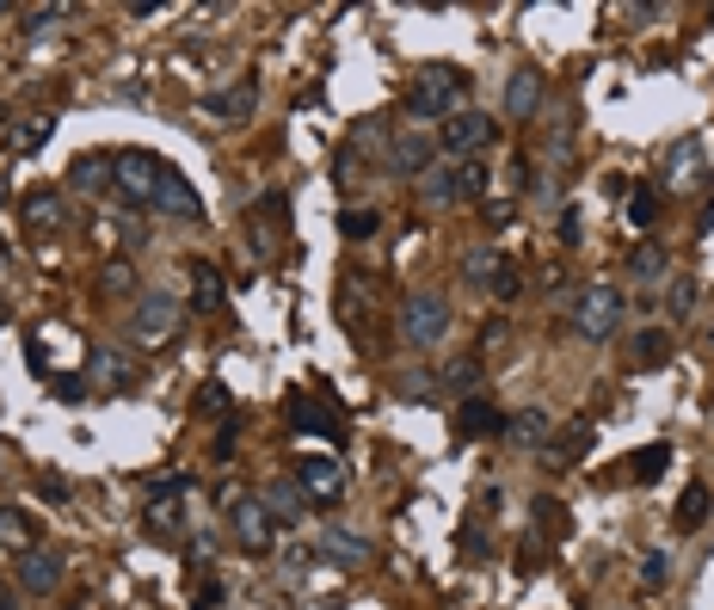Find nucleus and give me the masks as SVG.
<instances>
[{
  "label": "nucleus",
  "instance_id": "nucleus-7",
  "mask_svg": "<svg viewBox=\"0 0 714 610\" xmlns=\"http://www.w3.org/2000/svg\"><path fill=\"white\" fill-rule=\"evenodd\" d=\"M186 500H191V475L160 481V493L148 500V537H160V543H179V537H186Z\"/></svg>",
  "mask_w": 714,
  "mask_h": 610
},
{
  "label": "nucleus",
  "instance_id": "nucleus-33",
  "mask_svg": "<svg viewBox=\"0 0 714 610\" xmlns=\"http://www.w3.org/2000/svg\"><path fill=\"white\" fill-rule=\"evenodd\" d=\"M444 383H450L456 388V395H475V388H480V358H456V364H444Z\"/></svg>",
  "mask_w": 714,
  "mask_h": 610
},
{
  "label": "nucleus",
  "instance_id": "nucleus-38",
  "mask_svg": "<svg viewBox=\"0 0 714 610\" xmlns=\"http://www.w3.org/2000/svg\"><path fill=\"white\" fill-rule=\"evenodd\" d=\"M505 259L493 247H480V253H468V284H493V272H499Z\"/></svg>",
  "mask_w": 714,
  "mask_h": 610
},
{
  "label": "nucleus",
  "instance_id": "nucleus-29",
  "mask_svg": "<svg viewBox=\"0 0 714 610\" xmlns=\"http://www.w3.org/2000/svg\"><path fill=\"white\" fill-rule=\"evenodd\" d=\"M592 451V425H567V432H561V439H548V456H555V463H579V456Z\"/></svg>",
  "mask_w": 714,
  "mask_h": 610
},
{
  "label": "nucleus",
  "instance_id": "nucleus-8",
  "mask_svg": "<svg viewBox=\"0 0 714 610\" xmlns=\"http://www.w3.org/2000/svg\"><path fill=\"white\" fill-rule=\"evenodd\" d=\"M296 488H303L308 505H339L345 500V463H339V456L308 451L303 463H296Z\"/></svg>",
  "mask_w": 714,
  "mask_h": 610
},
{
  "label": "nucleus",
  "instance_id": "nucleus-23",
  "mask_svg": "<svg viewBox=\"0 0 714 610\" xmlns=\"http://www.w3.org/2000/svg\"><path fill=\"white\" fill-rule=\"evenodd\" d=\"M222 303H228V278L210 266V259H198V266H191V308H198V315H216Z\"/></svg>",
  "mask_w": 714,
  "mask_h": 610
},
{
  "label": "nucleus",
  "instance_id": "nucleus-46",
  "mask_svg": "<svg viewBox=\"0 0 714 610\" xmlns=\"http://www.w3.org/2000/svg\"><path fill=\"white\" fill-rule=\"evenodd\" d=\"M561 247H579V210H561Z\"/></svg>",
  "mask_w": 714,
  "mask_h": 610
},
{
  "label": "nucleus",
  "instance_id": "nucleus-39",
  "mask_svg": "<svg viewBox=\"0 0 714 610\" xmlns=\"http://www.w3.org/2000/svg\"><path fill=\"white\" fill-rule=\"evenodd\" d=\"M690 308H696V278H690V272H677V278H672V315L684 321Z\"/></svg>",
  "mask_w": 714,
  "mask_h": 610
},
{
  "label": "nucleus",
  "instance_id": "nucleus-43",
  "mask_svg": "<svg viewBox=\"0 0 714 610\" xmlns=\"http://www.w3.org/2000/svg\"><path fill=\"white\" fill-rule=\"evenodd\" d=\"M99 284H106V291H111V296H123V291H136V278H130V266H123V259H118V266H106V278H99Z\"/></svg>",
  "mask_w": 714,
  "mask_h": 610
},
{
  "label": "nucleus",
  "instance_id": "nucleus-24",
  "mask_svg": "<svg viewBox=\"0 0 714 610\" xmlns=\"http://www.w3.org/2000/svg\"><path fill=\"white\" fill-rule=\"evenodd\" d=\"M252 106H259V87H252V80H240V87H222V94L204 99V111H210V118H228V124L252 118Z\"/></svg>",
  "mask_w": 714,
  "mask_h": 610
},
{
  "label": "nucleus",
  "instance_id": "nucleus-37",
  "mask_svg": "<svg viewBox=\"0 0 714 610\" xmlns=\"http://www.w3.org/2000/svg\"><path fill=\"white\" fill-rule=\"evenodd\" d=\"M400 395L407 401H437V376L432 371H407L400 376Z\"/></svg>",
  "mask_w": 714,
  "mask_h": 610
},
{
  "label": "nucleus",
  "instance_id": "nucleus-27",
  "mask_svg": "<svg viewBox=\"0 0 714 610\" xmlns=\"http://www.w3.org/2000/svg\"><path fill=\"white\" fill-rule=\"evenodd\" d=\"M665 469H672V444H647V451L628 456V481H641V488H647V481H660Z\"/></svg>",
  "mask_w": 714,
  "mask_h": 610
},
{
  "label": "nucleus",
  "instance_id": "nucleus-20",
  "mask_svg": "<svg viewBox=\"0 0 714 610\" xmlns=\"http://www.w3.org/2000/svg\"><path fill=\"white\" fill-rule=\"evenodd\" d=\"M87 371H93V383L111 388V395H130L136 388V364L123 358V352H111V345H99L93 358H87Z\"/></svg>",
  "mask_w": 714,
  "mask_h": 610
},
{
  "label": "nucleus",
  "instance_id": "nucleus-18",
  "mask_svg": "<svg viewBox=\"0 0 714 610\" xmlns=\"http://www.w3.org/2000/svg\"><path fill=\"white\" fill-rule=\"evenodd\" d=\"M252 500H259L265 512H271V524H303V518H308L303 488H290V481H265V488L252 493Z\"/></svg>",
  "mask_w": 714,
  "mask_h": 610
},
{
  "label": "nucleus",
  "instance_id": "nucleus-19",
  "mask_svg": "<svg viewBox=\"0 0 714 610\" xmlns=\"http://www.w3.org/2000/svg\"><path fill=\"white\" fill-rule=\"evenodd\" d=\"M536 106H543V75H536V68H517V75L505 80V118L524 124V118H536Z\"/></svg>",
  "mask_w": 714,
  "mask_h": 610
},
{
  "label": "nucleus",
  "instance_id": "nucleus-21",
  "mask_svg": "<svg viewBox=\"0 0 714 610\" xmlns=\"http://www.w3.org/2000/svg\"><path fill=\"white\" fill-rule=\"evenodd\" d=\"M665 186H702V136H677L665 155Z\"/></svg>",
  "mask_w": 714,
  "mask_h": 610
},
{
  "label": "nucleus",
  "instance_id": "nucleus-30",
  "mask_svg": "<svg viewBox=\"0 0 714 610\" xmlns=\"http://www.w3.org/2000/svg\"><path fill=\"white\" fill-rule=\"evenodd\" d=\"M628 272H635L641 284H660L665 272H672V259H665V247H635L628 253Z\"/></svg>",
  "mask_w": 714,
  "mask_h": 610
},
{
  "label": "nucleus",
  "instance_id": "nucleus-9",
  "mask_svg": "<svg viewBox=\"0 0 714 610\" xmlns=\"http://www.w3.org/2000/svg\"><path fill=\"white\" fill-rule=\"evenodd\" d=\"M284 216H290L284 191H265V198L252 204V216H247V247L259 253V259H278V247H284Z\"/></svg>",
  "mask_w": 714,
  "mask_h": 610
},
{
  "label": "nucleus",
  "instance_id": "nucleus-22",
  "mask_svg": "<svg viewBox=\"0 0 714 610\" xmlns=\"http://www.w3.org/2000/svg\"><path fill=\"white\" fill-rule=\"evenodd\" d=\"M0 549H13V561L26 549H38V518L26 505H0Z\"/></svg>",
  "mask_w": 714,
  "mask_h": 610
},
{
  "label": "nucleus",
  "instance_id": "nucleus-26",
  "mask_svg": "<svg viewBox=\"0 0 714 610\" xmlns=\"http://www.w3.org/2000/svg\"><path fill=\"white\" fill-rule=\"evenodd\" d=\"M714 512V493L702 488V481H690L684 488V500H677V512H672V524L677 531H702V518Z\"/></svg>",
  "mask_w": 714,
  "mask_h": 610
},
{
  "label": "nucleus",
  "instance_id": "nucleus-35",
  "mask_svg": "<svg viewBox=\"0 0 714 610\" xmlns=\"http://www.w3.org/2000/svg\"><path fill=\"white\" fill-rule=\"evenodd\" d=\"M376 228H383V216H376V210H339V235L345 240H370Z\"/></svg>",
  "mask_w": 714,
  "mask_h": 610
},
{
  "label": "nucleus",
  "instance_id": "nucleus-36",
  "mask_svg": "<svg viewBox=\"0 0 714 610\" xmlns=\"http://www.w3.org/2000/svg\"><path fill=\"white\" fill-rule=\"evenodd\" d=\"M672 358V333H641L635 340V364H665Z\"/></svg>",
  "mask_w": 714,
  "mask_h": 610
},
{
  "label": "nucleus",
  "instance_id": "nucleus-42",
  "mask_svg": "<svg viewBox=\"0 0 714 610\" xmlns=\"http://www.w3.org/2000/svg\"><path fill=\"white\" fill-rule=\"evenodd\" d=\"M198 413H228V388L222 383H204L198 388Z\"/></svg>",
  "mask_w": 714,
  "mask_h": 610
},
{
  "label": "nucleus",
  "instance_id": "nucleus-41",
  "mask_svg": "<svg viewBox=\"0 0 714 610\" xmlns=\"http://www.w3.org/2000/svg\"><path fill=\"white\" fill-rule=\"evenodd\" d=\"M517 284H524V278H517V266H512V259H505V266L493 272V284H487V291H493V296H505V303H512V296H517Z\"/></svg>",
  "mask_w": 714,
  "mask_h": 610
},
{
  "label": "nucleus",
  "instance_id": "nucleus-31",
  "mask_svg": "<svg viewBox=\"0 0 714 610\" xmlns=\"http://www.w3.org/2000/svg\"><path fill=\"white\" fill-rule=\"evenodd\" d=\"M641 586H647V592H665V586H672V555H665V549H647V555H641Z\"/></svg>",
  "mask_w": 714,
  "mask_h": 610
},
{
  "label": "nucleus",
  "instance_id": "nucleus-15",
  "mask_svg": "<svg viewBox=\"0 0 714 610\" xmlns=\"http://www.w3.org/2000/svg\"><path fill=\"white\" fill-rule=\"evenodd\" d=\"M13 573H19V586H26V592L50 598L56 586H62V555H50V549H26V555L13 561Z\"/></svg>",
  "mask_w": 714,
  "mask_h": 610
},
{
  "label": "nucleus",
  "instance_id": "nucleus-34",
  "mask_svg": "<svg viewBox=\"0 0 714 610\" xmlns=\"http://www.w3.org/2000/svg\"><path fill=\"white\" fill-rule=\"evenodd\" d=\"M536 524H543L555 543H567L573 537V518H567V505H555V500H536Z\"/></svg>",
  "mask_w": 714,
  "mask_h": 610
},
{
  "label": "nucleus",
  "instance_id": "nucleus-1",
  "mask_svg": "<svg viewBox=\"0 0 714 610\" xmlns=\"http://www.w3.org/2000/svg\"><path fill=\"white\" fill-rule=\"evenodd\" d=\"M468 99V75L463 68H425L407 87V111L413 118H456Z\"/></svg>",
  "mask_w": 714,
  "mask_h": 610
},
{
  "label": "nucleus",
  "instance_id": "nucleus-47",
  "mask_svg": "<svg viewBox=\"0 0 714 610\" xmlns=\"http://www.w3.org/2000/svg\"><path fill=\"white\" fill-rule=\"evenodd\" d=\"M56 395H62V401H80V395H87V383H80V376H62V383H56Z\"/></svg>",
  "mask_w": 714,
  "mask_h": 610
},
{
  "label": "nucleus",
  "instance_id": "nucleus-4",
  "mask_svg": "<svg viewBox=\"0 0 714 610\" xmlns=\"http://www.w3.org/2000/svg\"><path fill=\"white\" fill-rule=\"evenodd\" d=\"M160 173H167V160L142 155V148H118V155H111V186H118L130 204H155Z\"/></svg>",
  "mask_w": 714,
  "mask_h": 610
},
{
  "label": "nucleus",
  "instance_id": "nucleus-32",
  "mask_svg": "<svg viewBox=\"0 0 714 610\" xmlns=\"http://www.w3.org/2000/svg\"><path fill=\"white\" fill-rule=\"evenodd\" d=\"M628 223H635V228H653V223H660V191H653V186H635V191H628Z\"/></svg>",
  "mask_w": 714,
  "mask_h": 610
},
{
  "label": "nucleus",
  "instance_id": "nucleus-50",
  "mask_svg": "<svg viewBox=\"0 0 714 610\" xmlns=\"http://www.w3.org/2000/svg\"><path fill=\"white\" fill-rule=\"evenodd\" d=\"M708 26H714V13H708Z\"/></svg>",
  "mask_w": 714,
  "mask_h": 610
},
{
  "label": "nucleus",
  "instance_id": "nucleus-2",
  "mask_svg": "<svg viewBox=\"0 0 714 610\" xmlns=\"http://www.w3.org/2000/svg\"><path fill=\"white\" fill-rule=\"evenodd\" d=\"M179 327H186V308L172 303V296H160V291H142V296H136V315H130V340H136V345L160 352V345L179 340Z\"/></svg>",
  "mask_w": 714,
  "mask_h": 610
},
{
  "label": "nucleus",
  "instance_id": "nucleus-10",
  "mask_svg": "<svg viewBox=\"0 0 714 610\" xmlns=\"http://www.w3.org/2000/svg\"><path fill=\"white\" fill-rule=\"evenodd\" d=\"M444 148L463 155V160H480L493 148V118L487 111H456V118L444 124Z\"/></svg>",
  "mask_w": 714,
  "mask_h": 610
},
{
  "label": "nucleus",
  "instance_id": "nucleus-28",
  "mask_svg": "<svg viewBox=\"0 0 714 610\" xmlns=\"http://www.w3.org/2000/svg\"><path fill=\"white\" fill-rule=\"evenodd\" d=\"M56 216H62V191H31L26 198V228L31 235H50Z\"/></svg>",
  "mask_w": 714,
  "mask_h": 610
},
{
  "label": "nucleus",
  "instance_id": "nucleus-11",
  "mask_svg": "<svg viewBox=\"0 0 714 610\" xmlns=\"http://www.w3.org/2000/svg\"><path fill=\"white\" fill-rule=\"evenodd\" d=\"M228 518H235V543L247 549V555H265V549H271V537H278L271 512H265L252 493H247V500H235V512H228Z\"/></svg>",
  "mask_w": 714,
  "mask_h": 610
},
{
  "label": "nucleus",
  "instance_id": "nucleus-14",
  "mask_svg": "<svg viewBox=\"0 0 714 610\" xmlns=\"http://www.w3.org/2000/svg\"><path fill=\"white\" fill-rule=\"evenodd\" d=\"M315 555H320V561H333V568H364V561H370L376 549L364 543L357 531H345V524H327V531H320V543H315Z\"/></svg>",
  "mask_w": 714,
  "mask_h": 610
},
{
  "label": "nucleus",
  "instance_id": "nucleus-45",
  "mask_svg": "<svg viewBox=\"0 0 714 610\" xmlns=\"http://www.w3.org/2000/svg\"><path fill=\"white\" fill-rule=\"evenodd\" d=\"M43 142H50V118H31V130L19 136V148L31 155V148H43Z\"/></svg>",
  "mask_w": 714,
  "mask_h": 610
},
{
  "label": "nucleus",
  "instance_id": "nucleus-3",
  "mask_svg": "<svg viewBox=\"0 0 714 610\" xmlns=\"http://www.w3.org/2000/svg\"><path fill=\"white\" fill-rule=\"evenodd\" d=\"M573 327H579V340H609V333L622 327V291L616 284H585V291L573 296Z\"/></svg>",
  "mask_w": 714,
  "mask_h": 610
},
{
  "label": "nucleus",
  "instance_id": "nucleus-40",
  "mask_svg": "<svg viewBox=\"0 0 714 610\" xmlns=\"http://www.w3.org/2000/svg\"><path fill=\"white\" fill-rule=\"evenodd\" d=\"M75 186H80V191H99V186H106V173H99L93 155H80V160H75Z\"/></svg>",
  "mask_w": 714,
  "mask_h": 610
},
{
  "label": "nucleus",
  "instance_id": "nucleus-17",
  "mask_svg": "<svg viewBox=\"0 0 714 610\" xmlns=\"http://www.w3.org/2000/svg\"><path fill=\"white\" fill-rule=\"evenodd\" d=\"M493 432H505V420H499V407H493L487 395L456 401V439H493Z\"/></svg>",
  "mask_w": 714,
  "mask_h": 610
},
{
  "label": "nucleus",
  "instance_id": "nucleus-44",
  "mask_svg": "<svg viewBox=\"0 0 714 610\" xmlns=\"http://www.w3.org/2000/svg\"><path fill=\"white\" fill-rule=\"evenodd\" d=\"M56 19H68V7H38V13H26V31H50Z\"/></svg>",
  "mask_w": 714,
  "mask_h": 610
},
{
  "label": "nucleus",
  "instance_id": "nucleus-6",
  "mask_svg": "<svg viewBox=\"0 0 714 610\" xmlns=\"http://www.w3.org/2000/svg\"><path fill=\"white\" fill-rule=\"evenodd\" d=\"M493 173L480 167V160H456V167H432L425 173V191H432V204H468V198H487Z\"/></svg>",
  "mask_w": 714,
  "mask_h": 610
},
{
  "label": "nucleus",
  "instance_id": "nucleus-48",
  "mask_svg": "<svg viewBox=\"0 0 714 610\" xmlns=\"http://www.w3.org/2000/svg\"><path fill=\"white\" fill-rule=\"evenodd\" d=\"M216 604H222V586L210 580V586H204V592H198V610H216Z\"/></svg>",
  "mask_w": 714,
  "mask_h": 610
},
{
  "label": "nucleus",
  "instance_id": "nucleus-25",
  "mask_svg": "<svg viewBox=\"0 0 714 610\" xmlns=\"http://www.w3.org/2000/svg\"><path fill=\"white\" fill-rule=\"evenodd\" d=\"M505 439L524 444V451H543V444L555 439V420H548L543 407H529V413H517V420H505Z\"/></svg>",
  "mask_w": 714,
  "mask_h": 610
},
{
  "label": "nucleus",
  "instance_id": "nucleus-13",
  "mask_svg": "<svg viewBox=\"0 0 714 610\" xmlns=\"http://www.w3.org/2000/svg\"><path fill=\"white\" fill-rule=\"evenodd\" d=\"M432 160H437V142L432 136H419V130H407V136H395V142H388V173H400V179H425V173H432Z\"/></svg>",
  "mask_w": 714,
  "mask_h": 610
},
{
  "label": "nucleus",
  "instance_id": "nucleus-49",
  "mask_svg": "<svg viewBox=\"0 0 714 610\" xmlns=\"http://www.w3.org/2000/svg\"><path fill=\"white\" fill-rule=\"evenodd\" d=\"M0 610H13V586L0 580Z\"/></svg>",
  "mask_w": 714,
  "mask_h": 610
},
{
  "label": "nucleus",
  "instance_id": "nucleus-16",
  "mask_svg": "<svg viewBox=\"0 0 714 610\" xmlns=\"http://www.w3.org/2000/svg\"><path fill=\"white\" fill-rule=\"evenodd\" d=\"M290 425H296V432H315V439L345 444V425H339V413H333L327 401H308V395H296V401H290Z\"/></svg>",
  "mask_w": 714,
  "mask_h": 610
},
{
  "label": "nucleus",
  "instance_id": "nucleus-12",
  "mask_svg": "<svg viewBox=\"0 0 714 610\" xmlns=\"http://www.w3.org/2000/svg\"><path fill=\"white\" fill-rule=\"evenodd\" d=\"M155 210H160V216H172V223H198V216H204V198L191 191L186 173L167 167V173H160V191H155Z\"/></svg>",
  "mask_w": 714,
  "mask_h": 610
},
{
  "label": "nucleus",
  "instance_id": "nucleus-5",
  "mask_svg": "<svg viewBox=\"0 0 714 610\" xmlns=\"http://www.w3.org/2000/svg\"><path fill=\"white\" fill-rule=\"evenodd\" d=\"M400 333H407V345H444V333H450V296L413 291L407 308H400Z\"/></svg>",
  "mask_w": 714,
  "mask_h": 610
}]
</instances>
